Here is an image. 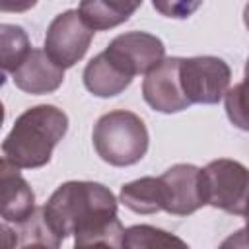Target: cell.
I'll return each mask as SVG.
<instances>
[{"label": "cell", "instance_id": "1", "mask_svg": "<svg viewBox=\"0 0 249 249\" xmlns=\"http://www.w3.org/2000/svg\"><path fill=\"white\" fill-rule=\"evenodd\" d=\"M51 233L62 243L74 235L76 247H121L123 224L117 198L101 183L66 181L41 208Z\"/></svg>", "mask_w": 249, "mask_h": 249}, {"label": "cell", "instance_id": "2", "mask_svg": "<svg viewBox=\"0 0 249 249\" xmlns=\"http://www.w3.org/2000/svg\"><path fill=\"white\" fill-rule=\"evenodd\" d=\"M68 130V117L54 105H35L23 111L2 142L4 156L21 169L43 167Z\"/></svg>", "mask_w": 249, "mask_h": 249}, {"label": "cell", "instance_id": "3", "mask_svg": "<svg viewBox=\"0 0 249 249\" xmlns=\"http://www.w3.org/2000/svg\"><path fill=\"white\" fill-rule=\"evenodd\" d=\"M93 148L97 156L115 167L138 163L148 152V128L132 111H109L93 126Z\"/></svg>", "mask_w": 249, "mask_h": 249}, {"label": "cell", "instance_id": "4", "mask_svg": "<svg viewBox=\"0 0 249 249\" xmlns=\"http://www.w3.org/2000/svg\"><path fill=\"white\" fill-rule=\"evenodd\" d=\"M202 171L206 204L228 214L245 216L247 208V169L235 160H214Z\"/></svg>", "mask_w": 249, "mask_h": 249}, {"label": "cell", "instance_id": "5", "mask_svg": "<svg viewBox=\"0 0 249 249\" xmlns=\"http://www.w3.org/2000/svg\"><path fill=\"white\" fill-rule=\"evenodd\" d=\"M231 80L230 66L218 56L179 58V82L187 101L214 105L228 91Z\"/></svg>", "mask_w": 249, "mask_h": 249}, {"label": "cell", "instance_id": "6", "mask_svg": "<svg viewBox=\"0 0 249 249\" xmlns=\"http://www.w3.org/2000/svg\"><path fill=\"white\" fill-rule=\"evenodd\" d=\"M93 33L78 10H66L51 21L45 35V53L60 68H72L88 53Z\"/></svg>", "mask_w": 249, "mask_h": 249}, {"label": "cell", "instance_id": "7", "mask_svg": "<svg viewBox=\"0 0 249 249\" xmlns=\"http://www.w3.org/2000/svg\"><path fill=\"white\" fill-rule=\"evenodd\" d=\"M161 210L173 216H189L206 204L202 171L191 163H175L160 177Z\"/></svg>", "mask_w": 249, "mask_h": 249}, {"label": "cell", "instance_id": "8", "mask_svg": "<svg viewBox=\"0 0 249 249\" xmlns=\"http://www.w3.org/2000/svg\"><path fill=\"white\" fill-rule=\"evenodd\" d=\"M103 53L130 78L150 72L161 62V58H165L161 39L146 31H128L117 35Z\"/></svg>", "mask_w": 249, "mask_h": 249}, {"label": "cell", "instance_id": "9", "mask_svg": "<svg viewBox=\"0 0 249 249\" xmlns=\"http://www.w3.org/2000/svg\"><path fill=\"white\" fill-rule=\"evenodd\" d=\"M142 95L144 101L160 113H179L191 105L179 82V56L161 58L158 66L146 72Z\"/></svg>", "mask_w": 249, "mask_h": 249}, {"label": "cell", "instance_id": "10", "mask_svg": "<svg viewBox=\"0 0 249 249\" xmlns=\"http://www.w3.org/2000/svg\"><path fill=\"white\" fill-rule=\"evenodd\" d=\"M35 212V193L8 158H0V216L21 224Z\"/></svg>", "mask_w": 249, "mask_h": 249}, {"label": "cell", "instance_id": "11", "mask_svg": "<svg viewBox=\"0 0 249 249\" xmlns=\"http://www.w3.org/2000/svg\"><path fill=\"white\" fill-rule=\"evenodd\" d=\"M16 88L31 95L56 91L64 82V68L53 62L45 51L31 49L25 60L12 72Z\"/></svg>", "mask_w": 249, "mask_h": 249}, {"label": "cell", "instance_id": "12", "mask_svg": "<svg viewBox=\"0 0 249 249\" xmlns=\"http://www.w3.org/2000/svg\"><path fill=\"white\" fill-rule=\"evenodd\" d=\"M142 0H82L78 14L93 31L113 29L124 23L138 8Z\"/></svg>", "mask_w": 249, "mask_h": 249}, {"label": "cell", "instance_id": "13", "mask_svg": "<svg viewBox=\"0 0 249 249\" xmlns=\"http://www.w3.org/2000/svg\"><path fill=\"white\" fill-rule=\"evenodd\" d=\"M132 78L126 76L105 53L93 56L84 68V86L97 97H113L130 86Z\"/></svg>", "mask_w": 249, "mask_h": 249}, {"label": "cell", "instance_id": "14", "mask_svg": "<svg viewBox=\"0 0 249 249\" xmlns=\"http://www.w3.org/2000/svg\"><path fill=\"white\" fill-rule=\"evenodd\" d=\"M121 202L136 214H156L161 212V187L158 177H140L123 185Z\"/></svg>", "mask_w": 249, "mask_h": 249}, {"label": "cell", "instance_id": "15", "mask_svg": "<svg viewBox=\"0 0 249 249\" xmlns=\"http://www.w3.org/2000/svg\"><path fill=\"white\" fill-rule=\"evenodd\" d=\"M31 43L23 27L0 23V72H14L29 54Z\"/></svg>", "mask_w": 249, "mask_h": 249}, {"label": "cell", "instance_id": "16", "mask_svg": "<svg viewBox=\"0 0 249 249\" xmlns=\"http://www.w3.org/2000/svg\"><path fill=\"white\" fill-rule=\"evenodd\" d=\"M171 245L185 247L187 243L165 230L146 224L126 228L123 231V243H121V247H128V249H152V247H171Z\"/></svg>", "mask_w": 249, "mask_h": 249}, {"label": "cell", "instance_id": "17", "mask_svg": "<svg viewBox=\"0 0 249 249\" xmlns=\"http://www.w3.org/2000/svg\"><path fill=\"white\" fill-rule=\"evenodd\" d=\"M19 226V237H18V245H43V247H58L60 241L51 233L49 226L43 220L41 210L35 208V212Z\"/></svg>", "mask_w": 249, "mask_h": 249}, {"label": "cell", "instance_id": "18", "mask_svg": "<svg viewBox=\"0 0 249 249\" xmlns=\"http://www.w3.org/2000/svg\"><path fill=\"white\" fill-rule=\"evenodd\" d=\"M200 4L202 0H152L156 12L173 19H185L193 16L200 8Z\"/></svg>", "mask_w": 249, "mask_h": 249}, {"label": "cell", "instance_id": "19", "mask_svg": "<svg viewBox=\"0 0 249 249\" xmlns=\"http://www.w3.org/2000/svg\"><path fill=\"white\" fill-rule=\"evenodd\" d=\"M224 95H226V109H228V115H230L231 123L237 124L239 128L247 130L245 111H243V84H237L235 88H231Z\"/></svg>", "mask_w": 249, "mask_h": 249}, {"label": "cell", "instance_id": "20", "mask_svg": "<svg viewBox=\"0 0 249 249\" xmlns=\"http://www.w3.org/2000/svg\"><path fill=\"white\" fill-rule=\"evenodd\" d=\"M37 4V0H0V12L8 14H21L31 10Z\"/></svg>", "mask_w": 249, "mask_h": 249}, {"label": "cell", "instance_id": "21", "mask_svg": "<svg viewBox=\"0 0 249 249\" xmlns=\"http://www.w3.org/2000/svg\"><path fill=\"white\" fill-rule=\"evenodd\" d=\"M18 245V231L12 230L10 226L6 224H0V247H16Z\"/></svg>", "mask_w": 249, "mask_h": 249}, {"label": "cell", "instance_id": "22", "mask_svg": "<svg viewBox=\"0 0 249 249\" xmlns=\"http://www.w3.org/2000/svg\"><path fill=\"white\" fill-rule=\"evenodd\" d=\"M2 123H4V105L0 101V128H2Z\"/></svg>", "mask_w": 249, "mask_h": 249}]
</instances>
